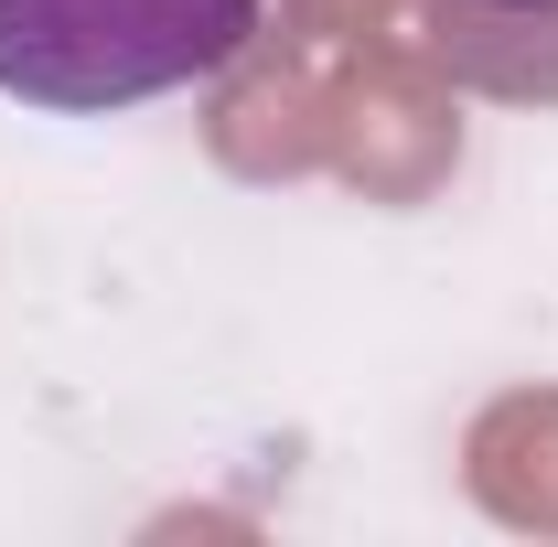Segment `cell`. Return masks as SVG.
Segmentation results:
<instances>
[{
	"label": "cell",
	"mask_w": 558,
	"mask_h": 547,
	"mask_svg": "<svg viewBox=\"0 0 558 547\" xmlns=\"http://www.w3.org/2000/svg\"><path fill=\"white\" fill-rule=\"evenodd\" d=\"M258 0H0V97L44 119H108L183 97L247 54Z\"/></svg>",
	"instance_id": "obj_1"
},
{
	"label": "cell",
	"mask_w": 558,
	"mask_h": 547,
	"mask_svg": "<svg viewBox=\"0 0 558 547\" xmlns=\"http://www.w3.org/2000/svg\"><path fill=\"white\" fill-rule=\"evenodd\" d=\"M429 65L484 108H558V0H429Z\"/></svg>",
	"instance_id": "obj_2"
}]
</instances>
